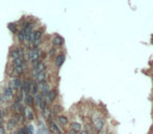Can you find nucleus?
<instances>
[{"instance_id":"f257e3e1","label":"nucleus","mask_w":153,"mask_h":134,"mask_svg":"<svg viewBox=\"0 0 153 134\" xmlns=\"http://www.w3.org/2000/svg\"><path fill=\"white\" fill-rule=\"evenodd\" d=\"M91 122H92V125H93V128L94 130L97 131L98 133L101 132L103 129H104V126H105V123L102 117H95V118H92L91 119Z\"/></svg>"},{"instance_id":"f03ea898","label":"nucleus","mask_w":153,"mask_h":134,"mask_svg":"<svg viewBox=\"0 0 153 134\" xmlns=\"http://www.w3.org/2000/svg\"><path fill=\"white\" fill-rule=\"evenodd\" d=\"M48 128L52 134H62V130L60 129V126L57 123H55L52 119L48 120Z\"/></svg>"},{"instance_id":"7ed1b4c3","label":"nucleus","mask_w":153,"mask_h":134,"mask_svg":"<svg viewBox=\"0 0 153 134\" xmlns=\"http://www.w3.org/2000/svg\"><path fill=\"white\" fill-rule=\"evenodd\" d=\"M50 111H51V115H52V116L57 118L58 115H60L61 113H62V107H61L59 104H55V105H52Z\"/></svg>"},{"instance_id":"20e7f679","label":"nucleus","mask_w":153,"mask_h":134,"mask_svg":"<svg viewBox=\"0 0 153 134\" xmlns=\"http://www.w3.org/2000/svg\"><path fill=\"white\" fill-rule=\"evenodd\" d=\"M69 129L79 134V133H80L83 130V127H82V125L80 123H78V122H71L70 124H69Z\"/></svg>"},{"instance_id":"39448f33","label":"nucleus","mask_w":153,"mask_h":134,"mask_svg":"<svg viewBox=\"0 0 153 134\" xmlns=\"http://www.w3.org/2000/svg\"><path fill=\"white\" fill-rule=\"evenodd\" d=\"M57 95H58V92H57L56 89H50V91L48 92V94H47V97H46L45 102L47 103V104H49V103H52V102L56 100Z\"/></svg>"},{"instance_id":"423d86ee","label":"nucleus","mask_w":153,"mask_h":134,"mask_svg":"<svg viewBox=\"0 0 153 134\" xmlns=\"http://www.w3.org/2000/svg\"><path fill=\"white\" fill-rule=\"evenodd\" d=\"M57 122H58V125H60V126H67V125H69L68 117L62 114L57 116Z\"/></svg>"},{"instance_id":"0eeeda50","label":"nucleus","mask_w":153,"mask_h":134,"mask_svg":"<svg viewBox=\"0 0 153 134\" xmlns=\"http://www.w3.org/2000/svg\"><path fill=\"white\" fill-rule=\"evenodd\" d=\"M36 79V83H43V82H46V79H47V72L46 71H42V72L38 73L37 77L35 78Z\"/></svg>"},{"instance_id":"6e6552de","label":"nucleus","mask_w":153,"mask_h":134,"mask_svg":"<svg viewBox=\"0 0 153 134\" xmlns=\"http://www.w3.org/2000/svg\"><path fill=\"white\" fill-rule=\"evenodd\" d=\"M3 94L7 97V100H11L13 97V95H14V89H13L12 87H10V86H7L5 89H4Z\"/></svg>"},{"instance_id":"1a4fd4ad","label":"nucleus","mask_w":153,"mask_h":134,"mask_svg":"<svg viewBox=\"0 0 153 134\" xmlns=\"http://www.w3.org/2000/svg\"><path fill=\"white\" fill-rule=\"evenodd\" d=\"M64 59H65V57H64V55H62V53H60V55L57 56L56 59H55V64H56V66H57V67L62 66L63 62H64Z\"/></svg>"},{"instance_id":"9d476101","label":"nucleus","mask_w":153,"mask_h":134,"mask_svg":"<svg viewBox=\"0 0 153 134\" xmlns=\"http://www.w3.org/2000/svg\"><path fill=\"white\" fill-rule=\"evenodd\" d=\"M24 103L26 105H27L28 107H32V106H34V96L32 95V94H26L25 96H24Z\"/></svg>"},{"instance_id":"9b49d317","label":"nucleus","mask_w":153,"mask_h":134,"mask_svg":"<svg viewBox=\"0 0 153 134\" xmlns=\"http://www.w3.org/2000/svg\"><path fill=\"white\" fill-rule=\"evenodd\" d=\"M42 36H43V29H37V30H34L33 33V41L35 40H39V39H42Z\"/></svg>"},{"instance_id":"f8f14e48","label":"nucleus","mask_w":153,"mask_h":134,"mask_svg":"<svg viewBox=\"0 0 153 134\" xmlns=\"http://www.w3.org/2000/svg\"><path fill=\"white\" fill-rule=\"evenodd\" d=\"M25 68H26L25 64H24V65H21V66H14V72H15V74L21 75V74L24 72Z\"/></svg>"},{"instance_id":"ddd939ff","label":"nucleus","mask_w":153,"mask_h":134,"mask_svg":"<svg viewBox=\"0 0 153 134\" xmlns=\"http://www.w3.org/2000/svg\"><path fill=\"white\" fill-rule=\"evenodd\" d=\"M24 116L25 118H27V119H33L34 118V112H33V110L29 108V107H27V108H25L24 110Z\"/></svg>"},{"instance_id":"4468645a","label":"nucleus","mask_w":153,"mask_h":134,"mask_svg":"<svg viewBox=\"0 0 153 134\" xmlns=\"http://www.w3.org/2000/svg\"><path fill=\"white\" fill-rule=\"evenodd\" d=\"M52 45L55 46H62L63 45V39L59 37V36H56V37L52 39Z\"/></svg>"},{"instance_id":"2eb2a0df","label":"nucleus","mask_w":153,"mask_h":134,"mask_svg":"<svg viewBox=\"0 0 153 134\" xmlns=\"http://www.w3.org/2000/svg\"><path fill=\"white\" fill-rule=\"evenodd\" d=\"M33 69L36 70L38 73H40V72H42V71H45V69H46V64L44 63V62H40V63L38 64V66L36 67V68H33Z\"/></svg>"},{"instance_id":"dca6fc26","label":"nucleus","mask_w":153,"mask_h":134,"mask_svg":"<svg viewBox=\"0 0 153 134\" xmlns=\"http://www.w3.org/2000/svg\"><path fill=\"white\" fill-rule=\"evenodd\" d=\"M17 37H18V40L21 43H24L25 42V33H24V29L21 28L18 33H17Z\"/></svg>"},{"instance_id":"f3484780","label":"nucleus","mask_w":153,"mask_h":134,"mask_svg":"<svg viewBox=\"0 0 153 134\" xmlns=\"http://www.w3.org/2000/svg\"><path fill=\"white\" fill-rule=\"evenodd\" d=\"M18 125V123H17V120L15 119V118H11L10 120L7 122V129H14V128H16V126Z\"/></svg>"},{"instance_id":"a211bd4d","label":"nucleus","mask_w":153,"mask_h":134,"mask_svg":"<svg viewBox=\"0 0 153 134\" xmlns=\"http://www.w3.org/2000/svg\"><path fill=\"white\" fill-rule=\"evenodd\" d=\"M30 93H32V95H36L39 93V87H38V83L34 82L33 85H32V91H30Z\"/></svg>"},{"instance_id":"6ab92c4d","label":"nucleus","mask_w":153,"mask_h":134,"mask_svg":"<svg viewBox=\"0 0 153 134\" xmlns=\"http://www.w3.org/2000/svg\"><path fill=\"white\" fill-rule=\"evenodd\" d=\"M41 101H42V97H41V94H40V93H38V94L34 95V103H35L36 105L39 106V104L41 103Z\"/></svg>"},{"instance_id":"aec40b11","label":"nucleus","mask_w":153,"mask_h":134,"mask_svg":"<svg viewBox=\"0 0 153 134\" xmlns=\"http://www.w3.org/2000/svg\"><path fill=\"white\" fill-rule=\"evenodd\" d=\"M39 108H40V110L41 111H44L46 108H47V103L44 101V100H42L41 101V103L39 104Z\"/></svg>"},{"instance_id":"412c9836","label":"nucleus","mask_w":153,"mask_h":134,"mask_svg":"<svg viewBox=\"0 0 153 134\" xmlns=\"http://www.w3.org/2000/svg\"><path fill=\"white\" fill-rule=\"evenodd\" d=\"M8 28H10L14 34L18 33V30H17V27H16V25H15V24H10V25H8Z\"/></svg>"},{"instance_id":"4be33fe9","label":"nucleus","mask_w":153,"mask_h":134,"mask_svg":"<svg viewBox=\"0 0 153 134\" xmlns=\"http://www.w3.org/2000/svg\"><path fill=\"white\" fill-rule=\"evenodd\" d=\"M55 53H56V48L51 47L50 49H49V51H48V56H49V57H54Z\"/></svg>"},{"instance_id":"5701e85b","label":"nucleus","mask_w":153,"mask_h":134,"mask_svg":"<svg viewBox=\"0 0 153 134\" xmlns=\"http://www.w3.org/2000/svg\"><path fill=\"white\" fill-rule=\"evenodd\" d=\"M5 133V130H4L3 127H0V134H4Z\"/></svg>"},{"instance_id":"b1692460","label":"nucleus","mask_w":153,"mask_h":134,"mask_svg":"<svg viewBox=\"0 0 153 134\" xmlns=\"http://www.w3.org/2000/svg\"><path fill=\"white\" fill-rule=\"evenodd\" d=\"M79 134H89V133H88V132H87L86 130H84V129H83V130H82V131H81L80 133H79Z\"/></svg>"},{"instance_id":"393cba45","label":"nucleus","mask_w":153,"mask_h":134,"mask_svg":"<svg viewBox=\"0 0 153 134\" xmlns=\"http://www.w3.org/2000/svg\"><path fill=\"white\" fill-rule=\"evenodd\" d=\"M151 78H152V80H153V74H151Z\"/></svg>"}]
</instances>
